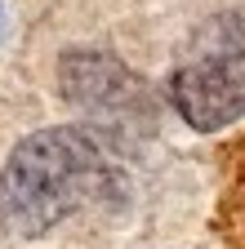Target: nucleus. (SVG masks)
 Instances as JSON below:
<instances>
[{"mask_svg":"<svg viewBox=\"0 0 245 249\" xmlns=\"http://www.w3.org/2000/svg\"><path fill=\"white\" fill-rule=\"evenodd\" d=\"M120 165L89 129H45L14 147L0 174V218L14 236H45L58 223L107 205L116 196Z\"/></svg>","mask_w":245,"mask_h":249,"instance_id":"obj_1","label":"nucleus"},{"mask_svg":"<svg viewBox=\"0 0 245 249\" xmlns=\"http://www.w3.org/2000/svg\"><path fill=\"white\" fill-rule=\"evenodd\" d=\"M174 107L196 129H223L245 116V49L201 53L174 71Z\"/></svg>","mask_w":245,"mask_h":249,"instance_id":"obj_2","label":"nucleus"},{"mask_svg":"<svg viewBox=\"0 0 245 249\" xmlns=\"http://www.w3.org/2000/svg\"><path fill=\"white\" fill-rule=\"evenodd\" d=\"M0 22H5V14H0Z\"/></svg>","mask_w":245,"mask_h":249,"instance_id":"obj_3","label":"nucleus"}]
</instances>
